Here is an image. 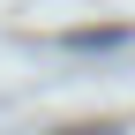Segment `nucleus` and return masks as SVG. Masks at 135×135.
Segmentation results:
<instances>
[{"instance_id":"1","label":"nucleus","mask_w":135,"mask_h":135,"mask_svg":"<svg viewBox=\"0 0 135 135\" xmlns=\"http://www.w3.org/2000/svg\"><path fill=\"white\" fill-rule=\"evenodd\" d=\"M120 38H128V30H75L68 45H83V53H90V45H120Z\"/></svg>"}]
</instances>
